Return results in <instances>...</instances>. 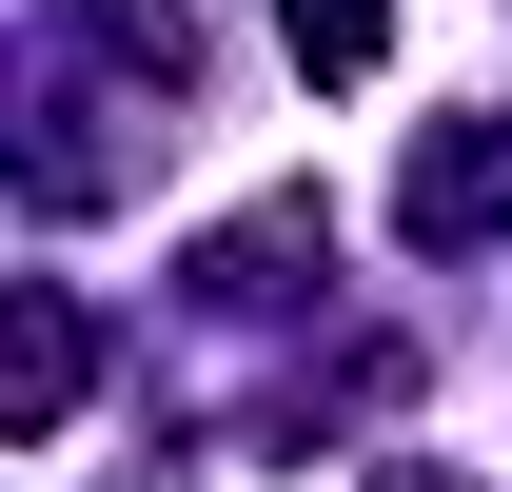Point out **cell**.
Masks as SVG:
<instances>
[{
	"instance_id": "6da1fadb",
	"label": "cell",
	"mask_w": 512,
	"mask_h": 492,
	"mask_svg": "<svg viewBox=\"0 0 512 492\" xmlns=\"http://www.w3.org/2000/svg\"><path fill=\"white\" fill-rule=\"evenodd\" d=\"M394 217H414V237H493V217H512V138L493 119H473V138H414V178H394Z\"/></svg>"
},
{
	"instance_id": "7a4b0ae2",
	"label": "cell",
	"mask_w": 512,
	"mask_h": 492,
	"mask_svg": "<svg viewBox=\"0 0 512 492\" xmlns=\"http://www.w3.org/2000/svg\"><path fill=\"white\" fill-rule=\"evenodd\" d=\"M0 414H20V433L79 414V296H60V276H20V315H0Z\"/></svg>"
},
{
	"instance_id": "3957f363",
	"label": "cell",
	"mask_w": 512,
	"mask_h": 492,
	"mask_svg": "<svg viewBox=\"0 0 512 492\" xmlns=\"http://www.w3.org/2000/svg\"><path fill=\"white\" fill-rule=\"evenodd\" d=\"M276 40H296L316 79H375L394 60V0H276Z\"/></svg>"
},
{
	"instance_id": "277c9868",
	"label": "cell",
	"mask_w": 512,
	"mask_h": 492,
	"mask_svg": "<svg viewBox=\"0 0 512 492\" xmlns=\"http://www.w3.org/2000/svg\"><path fill=\"white\" fill-rule=\"evenodd\" d=\"M375 492H473V473H375Z\"/></svg>"
}]
</instances>
